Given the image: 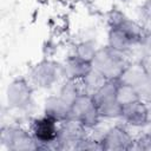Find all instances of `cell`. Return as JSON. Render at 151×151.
<instances>
[{
  "label": "cell",
  "mask_w": 151,
  "mask_h": 151,
  "mask_svg": "<svg viewBox=\"0 0 151 151\" xmlns=\"http://www.w3.org/2000/svg\"><path fill=\"white\" fill-rule=\"evenodd\" d=\"M91 65L92 68L100 72L106 79L118 80L129 63L126 61L124 53L107 46L98 48Z\"/></svg>",
  "instance_id": "1"
},
{
  "label": "cell",
  "mask_w": 151,
  "mask_h": 151,
  "mask_svg": "<svg viewBox=\"0 0 151 151\" xmlns=\"http://www.w3.org/2000/svg\"><path fill=\"white\" fill-rule=\"evenodd\" d=\"M79 120L86 129L96 127L101 118L97 105L88 94H80L71 105L70 117Z\"/></svg>",
  "instance_id": "2"
},
{
  "label": "cell",
  "mask_w": 151,
  "mask_h": 151,
  "mask_svg": "<svg viewBox=\"0 0 151 151\" xmlns=\"http://www.w3.org/2000/svg\"><path fill=\"white\" fill-rule=\"evenodd\" d=\"M1 142L12 151L38 150V143L33 136L19 127H4L1 130Z\"/></svg>",
  "instance_id": "3"
},
{
  "label": "cell",
  "mask_w": 151,
  "mask_h": 151,
  "mask_svg": "<svg viewBox=\"0 0 151 151\" xmlns=\"http://www.w3.org/2000/svg\"><path fill=\"white\" fill-rule=\"evenodd\" d=\"M54 119L45 116L35 119L32 126L33 137L38 143V150H48V146L59 137V127Z\"/></svg>",
  "instance_id": "4"
},
{
  "label": "cell",
  "mask_w": 151,
  "mask_h": 151,
  "mask_svg": "<svg viewBox=\"0 0 151 151\" xmlns=\"http://www.w3.org/2000/svg\"><path fill=\"white\" fill-rule=\"evenodd\" d=\"M60 73V66L51 60H44L37 64L31 71L32 81L42 88L51 87L58 79Z\"/></svg>",
  "instance_id": "5"
},
{
  "label": "cell",
  "mask_w": 151,
  "mask_h": 151,
  "mask_svg": "<svg viewBox=\"0 0 151 151\" xmlns=\"http://www.w3.org/2000/svg\"><path fill=\"white\" fill-rule=\"evenodd\" d=\"M101 143L104 150L107 151H123L134 147V140L130 133L120 126H114L106 131Z\"/></svg>",
  "instance_id": "6"
},
{
  "label": "cell",
  "mask_w": 151,
  "mask_h": 151,
  "mask_svg": "<svg viewBox=\"0 0 151 151\" xmlns=\"http://www.w3.org/2000/svg\"><path fill=\"white\" fill-rule=\"evenodd\" d=\"M7 103L9 107L13 109H22L28 105L32 97V87L25 79H15L13 80L6 92Z\"/></svg>",
  "instance_id": "7"
},
{
  "label": "cell",
  "mask_w": 151,
  "mask_h": 151,
  "mask_svg": "<svg viewBox=\"0 0 151 151\" xmlns=\"http://www.w3.org/2000/svg\"><path fill=\"white\" fill-rule=\"evenodd\" d=\"M91 63H87L78 58L77 55H73L66 59L63 65H60V73L67 80H74L85 77L91 71Z\"/></svg>",
  "instance_id": "8"
},
{
  "label": "cell",
  "mask_w": 151,
  "mask_h": 151,
  "mask_svg": "<svg viewBox=\"0 0 151 151\" xmlns=\"http://www.w3.org/2000/svg\"><path fill=\"white\" fill-rule=\"evenodd\" d=\"M86 127L77 119L67 118L61 122V125L59 127V138L65 143H73L76 144L81 138L86 137L85 134Z\"/></svg>",
  "instance_id": "9"
},
{
  "label": "cell",
  "mask_w": 151,
  "mask_h": 151,
  "mask_svg": "<svg viewBox=\"0 0 151 151\" xmlns=\"http://www.w3.org/2000/svg\"><path fill=\"white\" fill-rule=\"evenodd\" d=\"M122 118L131 126H143L146 124V104L139 99L131 104L124 105Z\"/></svg>",
  "instance_id": "10"
},
{
  "label": "cell",
  "mask_w": 151,
  "mask_h": 151,
  "mask_svg": "<svg viewBox=\"0 0 151 151\" xmlns=\"http://www.w3.org/2000/svg\"><path fill=\"white\" fill-rule=\"evenodd\" d=\"M71 106L60 97L51 96L45 100V114L55 122H63L70 117Z\"/></svg>",
  "instance_id": "11"
},
{
  "label": "cell",
  "mask_w": 151,
  "mask_h": 151,
  "mask_svg": "<svg viewBox=\"0 0 151 151\" xmlns=\"http://www.w3.org/2000/svg\"><path fill=\"white\" fill-rule=\"evenodd\" d=\"M149 78L150 77L146 74L142 64L138 61V63H134V64H129L125 67L124 72L122 73L120 78L118 80H119V83L137 87L139 84H142L143 81H145Z\"/></svg>",
  "instance_id": "12"
},
{
  "label": "cell",
  "mask_w": 151,
  "mask_h": 151,
  "mask_svg": "<svg viewBox=\"0 0 151 151\" xmlns=\"http://www.w3.org/2000/svg\"><path fill=\"white\" fill-rule=\"evenodd\" d=\"M136 45L133 41L120 29V28H111L109 32V46L118 52L126 53L129 52L132 46Z\"/></svg>",
  "instance_id": "13"
},
{
  "label": "cell",
  "mask_w": 151,
  "mask_h": 151,
  "mask_svg": "<svg viewBox=\"0 0 151 151\" xmlns=\"http://www.w3.org/2000/svg\"><path fill=\"white\" fill-rule=\"evenodd\" d=\"M106 80L107 79L100 72H98L94 68H91V71L85 77L81 78V83H83L85 94H88V96L92 97L106 83Z\"/></svg>",
  "instance_id": "14"
},
{
  "label": "cell",
  "mask_w": 151,
  "mask_h": 151,
  "mask_svg": "<svg viewBox=\"0 0 151 151\" xmlns=\"http://www.w3.org/2000/svg\"><path fill=\"white\" fill-rule=\"evenodd\" d=\"M119 80H111L107 79L106 83L92 96V99L96 105H100L103 103L114 100L117 94V87H118Z\"/></svg>",
  "instance_id": "15"
},
{
  "label": "cell",
  "mask_w": 151,
  "mask_h": 151,
  "mask_svg": "<svg viewBox=\"0 0 151 151\" xmlns=\"http://www.w3.org/2000/svg\"><path fill=\"white\" fill-rule=\"evenodd\" d=\"M116 99L117 101L124 106V105H127V104H131L133 101H137L139 100V94L137 93L136 88L131 85H126V84H123V83H119L118 84V87H117V94H116Z\"/></svg>",
  "instance_id": "16"
},
{
  "label": "cell",
  "mask_w": 151,
  "mask_h": 151,
  "mask_svg": "<svg viewBox=\"0 0 151 151\" xmlns=\"http://www.w3.org/2000/svg\"><path fill=\"white\" fill-rule=\"evenodd\" d=\"M117 28H120L133 41V44H139L140 40H142V38L145 34V31L143 29V27L139 24H137L136 21H132V20H130L127 18Z\"/></svg>",
  "instance_id": "17"
},
{
  "label": "cell",
  "mask_w": 151,
  "mask_h": 151,
  "mask_svg": "<svg viewBox=\"0 0 151 151\" xmlns=\"http://www.w3.org/2000/svg\"><path fill=\"white\" fill-rule=\"evenodd\" d=\"M99 114L101 118H118L122 117V110L123 106L117 101V99L114 100H110L106 103H103L100 105H97Z\"/></svg>",
  "instance_id": "18"
},
{
  "label": "cell",
  "mask_w": 151,
  "mask_h": 151,
  "mask_svg": "<svg viewBox=\"0 0 151 151\" xmlns=\"http://www.w3.org/2000/svg\"><path fill=\"white\" fill-rule=\"evenodd\" d=\"M98 48L96 47V42L92 40H86L80 42L76 47V55L87 63H92Z\"/></svg>",
  "instance_id": "19"
},
{
  "label": "cell",
  "mask_w": 151,
  "mask_h": 151,
  "mask_svg": "<svg viewBox=\"0 0 151 151\" xmlns=\"http://www.w3.org/2000/svg\"><path fill=\"white\" fill-rule=\"evenodd\" d=\"M125 19H126V17H125L122 12L113 9V11H111V12L109 13L107 22H109V25H110L111 28H117V27H119V26L122 25V22H123Z\"/></svg>",
  "instance_id": "20"
},
{
  "label": "cell",
  "mask_w": 151,
  "mask_h": 151,
  "mask_svg": "<svg viewBox=\"0 0 151 151\" xmlns=\"http://www.w3.org/2000/svg\"><path fill=\"white\" fill-rule=\"evenodd\" d=\"M134 145L139 150H151V132L143 133L137 140H134Z\"/></svg>",
  "instance_id": "21"
},
{
  "label": "cell",
  "mask_w": 151,
  "mask_h": 151,
  "mask_svg": "<svg viewBox=\"0 0 151 151\" xmlns=\"http://www.w3.org/2000/svg\"><path fill=\"white\" fill-rule=\"evenodd\" d=\"M139 44H140L142 50L144 52L143 55L151 54V32H145V34L142 38V40H140Z\"/></svg>",
  "instance_id": "22"
},
{
  "label": "cell",
  "mask_w": 151,
  "mask_h": 151,
  "mask_svg": "<svg viewBox=\"0 0 151 151\" xmlns=\"http://www.w3.org/2000/svg\"><path fill=\"white\" fill-rule=\"evenodd\" d=\"M140 15L146 20L151 21V0H146L140 7Z\"/></svg>",
  "instance_id": "23"
},
{
  "label": "cell",
  "mask_w": 151,
  "mask_h": 151,
  "mask_svg": "<svg viewBox=\"0 0 151 151\" xmlns=\"http://www.w3.org/2000/svg\"><path fill=\"white\" fill-rule=\"evenodd\" d=\"M139 63L142 64V66H143V68L145 70L146 74L151 78V54L143 55L142 59L139 60Z\"/></svg>",
  "instance_id": "24"
},
{
  "label": "cell",
  "mask_w": 151,
  "mask_h": 151,
  "mask_svg": "<svg viewBox=\"0 0 151 151\" xmlns=\"http://www.w3.org/2000/svg\"><path fill=\"white\" fill-rule=\"evenodd\" d=\"M145 104H146V124L151 125V100H147Z\"/></svg>",
  "instance_id": "25"
}]
</instances>
